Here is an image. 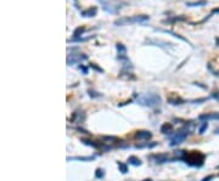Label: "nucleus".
I'll list each match as a JSON object with an SVG mask.
<instances>
[{
    "mask_svg": "<svg viewBox=\"0 0 219 181\" xmlns=\"http://www.w3.org/2000/svg\"><path fill=\"white\" fill-rule=\"evenodd\" d=\"M190 134H191L190 129H180V130H178L173 135H169V139H171L169 145H171V147H175V146L180 145L182 142H184L188 139V136Z\"/></svg>",
    "mask_w": 219,
    "mask_h": 181,
    "instance_id": "4",
    "label": "nucleus"
},
{
    "mask_svg": "<svg viewBox=\"0 0 219 181\" xmlns=\"http://www.w3.org/2000/svg\"><path fill=\"white\" fill-rule=\"evenodd\" d=\"M167 101H168V102L171 103V105H182V103L184 102V100H182V99H180V97H178V96L169 97V99L167 100Z\"/></svg>",
    "mask_w": 219,
    "mask_h": 181,
    "instance_id": "14",
    "label": "nucleus"
},
{
    "mask_svg": "<svg viewBox=\"0 0 219 181\" xmlns=\"http://www.w3.org/2000/svg\"><path fill=\"white\" fill-rule=\"evenodd\" d=\"M95 157H72V158H67V161H81V162H92L94 161Z\"/></svg>",
    "mask_w": 219,
    "mask_h": 181,
    "instance_id": "13",
    "label": "nucleus"
},
{
    "mask_svg": "<svg viewBox=\"0 0 219 181\" xmlns=\"http://www.w3.org/2000/svg\"><path fill=\"white\" fill-rule=\"evenodd\" d=\"M143 181H152L151 179H145V180H143Z\"/></svg>",
    "mask_w": 219,
    "mask_h": 181,
    "instance_id": "26",
    "label": "nucleus"
},
{
    "mask_svg": "<svg viewBox=\"0 0 219 181\" xmlns=\"http://www.w3.org/2000/svg\"><path fill=\"white\" fill-rule=\"evenodd\" d=\"M99 1L101 3L102 5V9H104L106 12H110V14H116L122 6V1H119V0H111V1H105V0H99Z\"/></svg>",
    "mask_w": 219,
    "mask_h": 181,
    "instance_id": "5",
    "label": "nucleus"
},
{
    "mask_svg": "<svg viewBox=\"0 0 219 181\" xmlns=\"http://www.w3.org/2000/svg\"><path fill=\"white\" fill-rule=\"evenodd\" d=\"M198 120L208 122V120H219V113H203L198 115Z\"/></svg>",
    "mask_w": 219,
    "mask_h": 181,
    "instance_id": "7",
    "label": "nucleus"
},
{
    "mask_svg": "<svg viewBox=\"0 0 219 181\" xmlns=\"http://www.w3.org/2000/svg\"><path fill=\"white\" fill-rule=\"evenodd\" d=\"M150 20V16L147 15H135V16H129V17H121L117 18L113 24L114 26H128V24H134V23H145Z\"/></svg>",
    "mask_w": 219,
    "mask_h": 181,
    "instance_id": "3",
    "label": "nucleus"
},
{
    "mask_svg": "<svg viewBox=\"0 0 219 181\" xmlns=\"http://www.w3.org/2000/svg\"><path fill=\"white\" fill-rule=\"evenodd\" d=\"M172 130H173V125H172L171 123H164V124H162V126H161V133L164 134V135L171 134Z\"/></svg>",
    "mask_w": 219,
    "mask_h": 181,
    "instance_id": "12",
    "label": "nucleus"
},
{
    "mask_svg": "<svg viewBox=\"0 0 219 181\" xmlns=\"http://www.w3.org/2000/svg\"><path fill=\"white\" fill-rule=\"evenodd\" d=\"M85 32V27H78V28H75L74 29V32H73V39H72V42H74V40H77V39H81V36L83 35V33Z\"/></svg>",
    "mask_w": 219,
    "mask_h": 181,
    "instance_id": "11",
    "label": "nucleus"
},
{
    "mask_svg": "<svg viewBox=\"0 0 219 181\" xmlns=\"http://www.w3.org/2000/svg\"><path fill=\"white\" fill-rule=\"evenodd\" d=\"M88 93H89V96H92V97H100V96H102L101 94H99L96 91H93V90H88Z\"/></svg>",
    "mask_w": 219,
    "mask_h": 181,
    "instance_id": "23",
    "label": "nucleus"
},
{
    "mask_svg": "<svg viewBox=\"0 0 219 181\" xmlns=\"http://www.w3.org/2000/svg\"><path fill=\"white\" fill-rule=\"evenodd\" d=\"M128 162H129V164H132V165H134V166L141 165V161H140L138 157H135V156H130L129 158H128Z\"/></svg>",
    "mask_w": 219,
    "mask_h": 181,
    "instance_id": "15",
    "label": "nucleus"
},
{
    "mask_svg": "<svg viewBox=\"0 0 219 181\" xmlns=\"http://www.w3.org/2000/svg\"><path fill=\"white\" fill-rule=\"evenodd\" d=\"M213 179H214V175H208V176L203 177L201 181H211V180H213Z\"/></svg>",
    "mask_w": 219,
    "mask_h": 181,
    "instance_id": "24",
    "label": "nucleus"
},
{
    "mask_svg": "<svg viewBox=\"0 0 219 181\" xmlns=\"http://www.w3.org/2000/svg\"><path fill=\"white\" fill-rule=\"evenodd\" d=\"M116 47H117V50H118V55H125L127 54V47L123 44L117 43L116 44Z\"/></svg>",
    "mask_w": 219,
    "mask_h": 181,
    "instance_id": "18",
    "label": "nucleus"
},
{
    "mask_svg": "<svg viewBox=\"0 0 219 181\" xmlns=\"http://www.w3.org/2000/svg\"><path fill=\"white\" fill-rule=\"evenodd\" d=\"M89 68H93L94 71H96V72H99V73H104V69L100 68V67H97L95 63H90V64H89Z\"/></svg>",
    "mask_w": 219,
    "mask_h": 181,
    "instance_id": "22",
    "label": "nucleus"
},
{
    "mask_svg": "<svg viewBox=\"0 0 219 181\" xmlns=\"http://www.w3.org/2000/svg\"><path fill=\"white\" fill-rule=\"evenodd\" d=\"M207 128H208V122H202V124L198 129V134H203L206 130H207Z\"/></svg>",
    "mask_w": 219,
    "mask_h": 181,
    "instance_id": "20",
    "label": "nucleus"
},
{
    "mask_svg": "<svg viewBox=\"0 0 219 181\" xmlns=\"http://www.w3.org/2000/svg\"><path fill=\"white\" fill-rule=\"evenodd\" d=\"M96 12H97V9L95 6H92V7H89L86 10H83L81 14H82L83 17H94L96 15Z\"/></svg>",
    "mask_w": 219,
    "mask_h": 181,
    "instance_id": "10",
    "label": "nucleus"
},
{
    "mask_svg": "<svg viewBox=\"0 0 219 181\" xmlns=\"http://www.w3.org/2000/svg\"><path fill=\"white\" fill-rule=\"evenodd\" d=\"M155 159V162H156L157 164H162V163H166V162H169V161H172L169 157H168V154H155V156H152Z\"/></svg>",
    "mask_w": 219,
    "mask_h": 181,
    "instance_id": "9",
    "label": "nucleus"
},
{
    "mask_svg": "<svg viewBox=\"0 0 219 181\" xmlns=\"http://www.w3.org/2000/svg\"><path fill=\"white\" fill-rule=\"evenodd\" d=\"M177 158H178V161H183L184 163H186L190 166L200 168L204 163L206 154L201 153L200 151H190V152L177 151Z\"/></svg>",
    "mask_w": 219,
    "mask_h": 181,
    "instance_id": "1",
    "label": "nucleus"
},
{
    "mask_svg": "<svg viewBox=\"0 0 219 181\" xmlns=\"http://www.w3.org/2000/svg\"><path fill=\"white\" fill-rule=\"evenodd\" d=\"M207 4L206 0H200V1H194V3H186V6H190V7H195V6H203Z\"/></svg>",
    "mask_w": 219,
    "mask_h": 181,
    "instance_id": "17",
    "label": "nucleus"
},
{
    "mask_svg": "<svg viewBox=\"0 0 219 181\" xmlns=\"http://www.w3.org/2000/svg\"><path fill=\"white\" fill-rule=\"evenodd\" d=\"M79 69H82L84 74H88V68H86V67H83L82 64H81V66H79Z\"/></svg>",
    "mask_w": 219,
    "mask_h": 181,
    "instance_id": "25",
    "label": "nucleus"
},
{
    "mask_svg": "<svg viewBox=\"0 0 219 181\" xmlns=\"http://www.w3.org/2000/svg\"><path fill=\"white\" fill-rule=\"evenodd\" d=\"M117 165H118V169H119V172H121L122 174H127V173H128V165H127L125 163L118 162Z\"/></svg>",
    "mask_w": 219,
    "mask_h": 181,
    "instance_id": "19",
    "label": "nucleus"
},
{
    "mask_svg": "<svg viewBox=\"0 0 219 181\" xmlns=\"http://www.w3.org/2000/svg\"><path fill=\"white\" fill-rule=\"evenodd\" d=\"M136 101H138V103H140V105H143V106L155 108L160 105L162 100L157 94H140V95H138Z\"/></svg>",
    "mask_w": 219,
    "mask_h": 181,
    "instance_id": "2",
    "label": "nucleus"
},
{
    "mask_svg": "<svg viewBox=\"0 0 219 181\" xmlns=\"http://www.w3.org/2000/svg\"><path fill=\"white\" fill-rule=\"evenodd\" d=\"M88 58L84 54H70L67 57V66H73L75 63H81L82 61H85Z\"/></svg>",
    "mask_w": 219,
    "mask_h": 181,
    "instance_id": "6",
    "label": "nucleus"
},
{
    "mask_svg": "<svg viewBox=\"0 0 219 181\" xmlns=\"http://www.w3.org/2000/svg\"><path fill=\"white\" fill-rule=\"evenodd\" d=\"M104 176H105L104 169H101V168H97L96 172H95V177H96V179H102Z\"/></svg>",
    "mask_w": 219,
    "mask_h": 181,
    "instance_id": "21",
    "label": "nucleus"
},
{
    "mask_svg": "<svg viewBox=\"0 0 219 181\" xmlns=\"http://www.w3.org/2000/svg\"><path fill=\"white\" fill-rule=\"evenodd\" d=\"M81 141L83 142L84 145H86V146H90V147H94V148H99V147H100L97 144H95L94 141L89 140V139H81Z\"/></svg>",
    "mask_w": 219,
    "mask_h": 181,
    "instance_id": "16",
    "label": "nucleus"
},
{
    "mask_svg": "<svg viewBox=\"0 0 219 181\" xmlns=\"http://www.w3.org/2000/svg\"><path fill=\"white\" fill-rule=\"evenodd\" d=\"M135 137L138 140H143V141H146V140H150L152 137V133L151 131H147V130H140L135 134Z\"/></svg>",
    "mask_w": 219,
    "mask_h": 181,
    "instance_id": "8",
    "label": "nucleus"
}]
</instances>
